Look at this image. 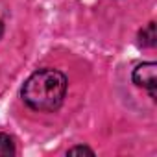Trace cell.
Masks as SVG:
<instances>
[{"instance_id": "6da1fadb", "label": "cell", "mask_w": 157, "mask_h": 157, "mask_svg": "<svg viewBox=\"0 0 157 157\" xmlns=\"http://www.w3.org/2000/svg\"><path fill=\"white\" fill-rule=\"evenodd\" d=\"M65 93V74L54 68H43L33 72L26 80L22 87V100L35 111H56L63 104Z\"/></svg>"}, {"instance_id": "7a4b0ae2", "label": "cell", "mask_w": 157, "mask_h": 157, "mask_svg": "<svg viewBox=\"0 0 157 157\" xmlns=\"http://www.w3.org/2000/svg\"><path fill=\"white\" fill-rule=\"evenodd\" d=\"M133 83L148 89L150 96L155 100V96H157V65L153 61L139 65L133 70Z\"/></svg>"}, {"instance_id": "3957f363", "label": "cell", "mask_w": 157, "mask_h": 157, "mask_svg": "<svg viewBox=\"0 0 157 157\" xmlns=\"http://www.w3.org/2000/svg\"><path fill=\"white\" fill-rule=\"evenodd\" d=\"M139 43L142 46H155L157 44V32H155V22H148L140 32H139Z\"/></svg>"}, {"instance_id": "277c9868", "label": "cell", "mask_w": 157, "mask_h": 157, "mask_svg": "<svg viewBox=\"0 0 157 157\" xmlns=\"http://www.w3.org/2000/svg\"><path fill=\"white\" fill-rule=\"evenodd\" d=\"M6 155H15V144L10 135L0 133V157H6Z\"/></svg>"}, {"instance_id": "5b68a950", "label": "cell", "mask_w": 157, "mask_h": 157, "mask_svg": "<svg viewBox=\"0 0 157 157\" xmlns=\"http://www.w3.org/2000/svg\"><path fill=\"white\" fill-rule=\"evenodd\" d=\"M80 153H87V155H94V151L87 146H74L68 150V155H80Z\"/></svg>"}, {"instance_id": "8992f818", "label": "cell", "mask_w": 157, "mask_h": 157, "mask_svg": "<svg viewBox=\"0 0 157 157\" xmlns=\"http://www.w3.org/2000/svg\"><path fill=\"white\" fill-rule=\"evenodd\" d=\"M0 35H2V22H0Z\"/></svg>"}]
</instances>
